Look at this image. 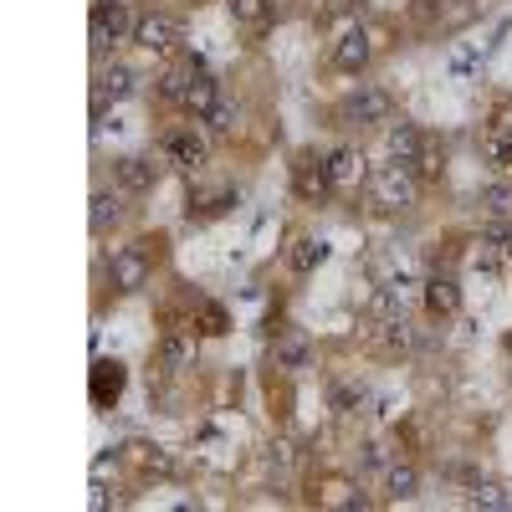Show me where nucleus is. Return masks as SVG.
Masks as SVG:
<instances>
[{"instance_id":"nucleus-8","label":"nucleus","mask_w":512,"mask_h":512,"mask_svg":"<svg viewBox=\"0 0 512 512\" xmlns=\"http://www.w3.org/2000/svg\"><path fill=\"white\" fill-rule=\"evenodd\" d=\"M287 169H292V190H297V200L328 205V200L338 195V185H333V175H328V154H323V149H297Z\"/></svg>"},{"instance_id":"nucleus-24","label":"nucleus","mask_w":512,"mask_h":512,"mask_svg":"<svg viewBox=\"0 0 512 512\" xmlns=\"http://www.w3.org/2000/svg\"><path fill=\"white\" fill-rule=\"evenodd\" d=\"M226 6H231V21L241 31H256V36L277 21V0H226Z\"/></svg>"},{"instance_id":"nucleus-14","label":"nucleus","mask_w":512,"mask_h":512,"mask_svg":"<svg viewBox=\"0 0 512 512\" xmlns=\"http://www.w3.org/2000/svg\"><path fill=\"white\" fill-rule=\"evenodd\" d=\"M323 154H328V175H333L338 195L369 185L374 169H369V159H364V149H359V144H333V149H323Z\"/></svg>"},{"instance_id":"nucleus-22","label":"nucleus","mask_w":512,"mask_h":512,"mask_svg":"<svg viewBox=\"0 0 512 512\" xmlns=\"http://www.w3.org/2000/svg\"><path fill=\"white\" fill-rule=\"evenodd\" d=\"M123 461L139 466L144 477H169V472H175V456H169L164 446H149V441H128L123 446Z\"/></svg>"},{"instance_id":"nucleus-13","label":"nucleus","mask_w":512,"mask_h":512,"mask_svg":"<svg viewBox=\"0 0 512 512\" xmlns=\"http://www.w3.org/2000/svg\"><path fill=\"white\" fill-rule=\"evenodd\" d=\"M180 41H185V21L175 11H139L134 47H144V52H175Z\"/></svg>"},{"instance_id":"nucleus-17","label":"nucleus","mask_w":512,"mask_h":512,"mask_svg":"<svg viewBox=\"0 0 512 512\" xmlns=\"http://www.w3.org/2000/svg\"><path fill=\"white\" fill-rule=\"evenodd\" d=\"M123 390H128V369H123V359H98L93 374H88V395H93V405H98V410H113Z\"/></svg>"},{"instance_id":"nucleus-27","label":"nucleus","mask_w":512,"mask_h":512,"mask_svg":"<svg viewBox=\"0 0 512 512\" xmlns=\"http://www.w3.org/2000/svg\"><path fill=\"white\" fill-rule=\"evenodd\" d=\"M472 502H482V507H512V497H507L502 482H472Z\"/></svg>"},{"instance_id":"nucleus-6","label":"nucleus","mask_w":512,"mask_h":512,"mask_svg":"<svg viewBox=\"0 0 512 512\" xmlns=\"http://www.w3.org/2000/svg\"><path fill=\"white\" fill-rule=\"evenodd\" d=\"M159 159L169 169H180V175H200L210 164V134L190 118V123H169L159 128Z\"/></svg>"},{"instance_id":"nucleus-16","label":"nucleus","mask_w":512,"mask_h":512,"mask_svg":"<svg viewBox=\"0 0 512 512\" xmlns=\"http://www.w3.org/2000/svg\"><path fill=\"white\" fill-rule=\"evenodd\" d=\"M267 359H272V369H282V374H303V369L313 364V338H308L303 328H277Z\"/></svg>"},{"instance_id":"nucleus-21","label":"nucleus","mask_w":512,"mask_h":512,"mask_svg":"<svg viewBox=\"0 0 512 512\" xmlns=\"http://www.w3.org/2000/svg\"><path fill=\"white\" fill-rule=\"evenodd\" d=\"M282 262H287L292 277H313V272L328 262V246H323L318 236H292L287 251H282Z\"/></svg>"},{"instance_id":"nucleus-23","label":"nucleus","mask_w":512,"mask_h":512,"mask_svg":"<svg viewBox=\"0 0 512 512\" xmlns=\"http://www.w3.org/2000/svg\"><path fill=\"white\" fill-rule=\"evenodd\" d=\"M190 328H195L200 338H221V333L231 328L226 303H216V297H195V308H190Z\"/></svg>"},{"instance_id":"nucleus-12","label":"nucleus","mask_w":512,"mask_h":512,"mask_svg":"<svg viewBox=\"0 0 512 512\" xmlns=\"http://www.w3.org/2000/svg\"><path fill=\"white\" fill-rule=\"evenodd\" d=\"M369 62H374V41H369V31H364V26H344V31L333 36V47H328V67H333L338 77H359Z\"/></svg>"},{"instance_id":"nucleus-7","label":"nucleus","mask_w":512,"mask_h":512,"mask_svg":"<svg viewBox=\"0 0 512 512\" xmlns=\"http://www.w3.org/2000/svg\"><path fill=\"white\" fill-rule=\"evenodd\" d=\"M364 190H369L374 210H384V216H395V210H400V216H405V210L415 205V195H420V180L410 175L405 164H379Z\"/></svg>"},{"instance_id":"nucleus-19","label":"nucleus","mask_w":512,"mask_h":512,"mask_svg":"<svg viewBox=\"0 0 512 512\" xmlns=\"http://www.w3.org/2000/svg\"><path fill=\"white\" fill-rule=\"evenodd\" d=\"M236 200H241L236 185H216V190H200V195L190 190V200H185V221H200V226H205V221H221Z\"/></svg>"},{"instance_id":"nucleus-3","label":"nucleus","mask_w":512,"mask_h":512,"mask_svg":"<svg viewBox=\"0 0 512 512\" xmlns=\"http://www.w3.org/2000/svg\"><path fill=\"white\" fill-rule=\"evenodd\" d=\"M390 164H405L410 175L420 180V185H431V180H441V169H446V149H441V139L436 134H425L420 123H390Z\"/></svg>"},{"instance_id":"nucleus-5","label":"nucleus","mask_w":512,"mask_h":512,"mask_svg":"<svg viewBox=\"0 0 512 512\" xmlns=\"http://www.w3.org/2000/svg\"><path fill=\"white\" fill-rule=\"evenodd\" d=\"M139 36V11L128 0H93V21H88V41H93V57L108 62L118 47Z\"/></svg>"},{"instance_id":"nucleus-4","label":"nucleus","mask_w":512,"mask_h":512,"mask_svg":"<svg viewBox=\"0 0 512 512\" xmlns=\"http://www.w3.org/2000/svg\"><path fill=\"white\" fill-rule=\"evenodd\" d=\"M395 123V98L379 82H354V88L333 103V128H390Z\"/></svg>"},{"instance_id":"nucleus-25","label":"nucleus","mask_w":512,"mask_h":512,"mask_svg":"<svg viewBox=\"0 0 512 512\" xmlns=\"http://www.w3.org/2000/svg\"><path fill=\"white\" fill-rule=\"evenodd\" d=\"M384 492H390V497H415L420 492V472L410 461H390V466H384Z\"/></svg>"},{"instance_id":"nucleus-11","label":"nucleus","mask_w":512,"mask_h":512,"mask_svg":"<svg viewBox=\"0 0 512 512\" xmlns=\"http://www.w3.org/2000/svg\"><path fill=\"white\" fill-rule=\"evenodd\" d=\"M113 185L123 195H154L164 185V159H154V154H118L113 159Z\"/></svg>"},{"instance_id":"nucleus-20","label":"nucleus","mask_w":512,"mask_h":512,"mask_svg":"<svg viewBox=\"0 0 512 512\" xmlns=\"http://www.w3.org/2000/svg\"><path fill=\"white\" fill-rule=\"evenodd\" d=\"M123 210H128V205H123V190H118V185H113V190L98 185L93 200H88V226H93V236L118 231V226H123Z\"/></svg>"},{"instance_id":"nucleus-15","label":"nucleus","mask_w":512,"mask_h":512,"mask_svg":"<svg viewBox=\"0 0 512 512\" xmlns=\"http://www.w3.org/2000/svg\"><path fill=\"white\" fill-rule=\"evenodd\" d=\"M420 297H425V313L431 318H456L461 313V282L451 267H431V277L420 282Z\"/></svg>"},{"instance_id":"nucleus-1","label":"nucleus","mask_w":512,"mask_h":512,"mask_svg":"<svg viewBox=\"0 0 512 512\" xmlns=\"http://www.w3.org/2000/svg\"><path fill=\"white\" fill-rule=\"evenodd\" d=\"M154 93H159V103H169V108H180L185 118H195V123H205L210 113H216L226 98H221V77L210 72L200 57H180V62H169L159 77H154Z\"/></svg>"},{"instance_id":"nucleus-26","label":"nucleus","mask_w":512,"mask_h":512,"mask_svg":"<svg viewBox=\"0 0 512 512\" xmlns=\"http://www.w3.org/2000/svg\"><path fill=\"white\" fill-rule=\"evenodd\" d=\"M364 400H369L364 384H333V410H338V415H354Z\"/></svg>"},{"instance_id":"nucleus-18","label":"nucleus","mask_w":512,"mask_h":512,"mask_svg":"<svg viewBox=\"0 0 512 512\" xmlns=\"http://www.w3.org/2000/svg\"><path fill=\"white\" fill-rule=\"evenodd\" d=\"M482 154L492 164V175H507L512 180V113H497L482 134Z\"/></svg>"},{"instance_id":"nucleus-10","label":"nucleus","mask_w":512,"mask_h":512,"mask_svg":"<svg viewBox=\"0 0 512 512\" xmlns=\"http://www.w3.org/2000/svg\"><path fill=\"white\" fill-rule=\"evenodd\" d=\"M195 354H200V333L195 328H164L159 349H154V369L164 379H180V374L195 369Z\"/></svg>"},{"instance_id":"nucleus-28","label":"nucleus","mask_w":512,"mask_h":512,"mask_svg":"<svg viewBox=\"0 0 512 512\" xmlns=\"http://www.w3.org/2000/svg\"><path fill=\"white\" fill-rule=\"evenodd\" d=\"M205 134H216V139H226V134H236V108L231 103H221L216 113L205 118Z\"/></svg>"},{"instance_id":"nucleus-2","label":"nucleus","mask_w":512,"mask_h":512,"mask_svg":"<svg viewBox=\"0 0 512 512\" xmlns=\"http://www.w3.org/2000/svg\"><path fill=\"white\" fill-rule=\"evenodd\" d=\"M164 256H169V236L164 231H149V236H134V241L113 246L108 251V287L118 297L149 287V277H154V267L164 262Z\"/></svg>"},{"instance_id":"nucleus-29","label":"nucleus","mask_w":512,"mask_h":512,"mask_svg":"<svg viewBox=\"0 0 512 512\" xmlns=\"http://www.w3.org/2000/svg\"><path fill=\"white\" fill-rule=\"evenodd\" d=\"M354 11V0H323V6H318V21L328 26V21H338V16H349Z\"/></svg>"},{"instance_id":"nucleus-9","label":"nucleus","mask_w":512,"mask_h":512,"mask_svg":"<svg viewBox=\"0 0 512 512\" xmlns=\"http://www.w3.org/2000/svg\"><path fill=\"white\" fill-rule=\"evenodd\" d=\"M134 93H139V72L134 67L118 62V57L98 62V72H93V118H103L108 103H128Z\"/></svg>"}]
</instances>
